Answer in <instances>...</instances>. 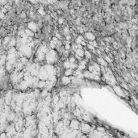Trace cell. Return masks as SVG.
Returning <instances> with one entry per match:
<instances>
[{"label":"cell","mask_w":138,"mask_h":138,"mask_svg":"<svg viewBox=\"0 0 138 138\" xmlns=\"http://www.w3.org/2000/svg\"><path fill=\"white\" fill-rule=\"evenodd\" d=\"M70 128L73 129V130H76V129H79L80 122L78 121V120L74 118L70 121Z\"/></svg>","instance_id":"1"},{"label":"cell","mask_w":138,"mask_h":138,"mask_svg":"<svg viewBox=\"0 0 138 138\" xmlns=\"http://www.w3.org/2000/svg\"><path fill=\"white\" fill-rule=\"evenodd\" d=\"M70 83H71V78L70 77L65 76L63 78H62V80H61V84L62 86H66V85H69Z\"/></svg>","instance_id":"2"},{"label":"cell","mask_w":138,"mask_h":138,"mask_svg":"<svg viewBox=\"0 0 138 138\" xmlns=\"http://www.w3.org/2000/svg\"><path fill=\"white\" fill-rule=\"evenodd\" d=\"M63 74H64L65 76H67V77L73 76V74H74V70H72V69H70V68L66 69V70H64Z\"/></svg>","instance_id":"3"},{"label":"cell","mask_w":138,"mask_h":138,"mask_svg":"<svg viewBox=\"0 0 138 138\" xmlns=\"http://www.w3.org/2000/svg\"><path fill=\"white\" fill-rule=\"evenodd\" d=\"M75 55H78L79 57H82V58H84V50L83 48H77V49L74 51Z\"/></svg>","instance_id":"4"}]
</instances>
